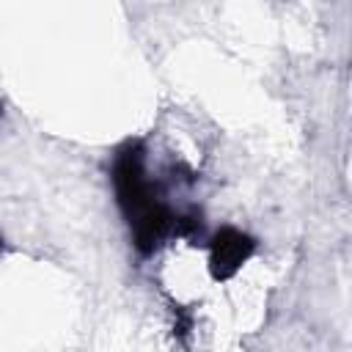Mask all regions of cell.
Returning a JSON list of instances; mask_svg holds the SVG:
<instances>
[{"label": "cell", "instance_id": "6da1fadb", "mask_svg": "<svg viewBox=\"0 0 352 352\" xmlns=\"http://www.w3.org/2000/svg\"><path fill=\"white\" fill-rule=\"evenodd\" d=\"M110 184L116 206L129 228V242L140 258L154 256L173 239L176 206H170L160 179L148 170V148L140 138H126L110 157Z\"/></svg>", "mask_w": 352, "mask_h": 352}, {"label": "cell", "instance_id": "7a4b0ae2", "mask_svg": "<svg viewBox=\"0 0 352 352\" xmlns=\"http://www.w3.org/2000/svg\"><path fill=\"white\" fill-rule=\"evenodd\" d=\"M258 250V239L236 226H220L206 239V267L212 280H231Z\"/></svg>", "mask_w": 352, "mask_h": 352}, {"label": "cell", "instance_id": "3957f363", "mask_svg": "<svg viewBox=\"0 0 352 352\" xmlns=\"http://www.w3.org/2000/svg\"><path fill=\"white\" fill-rule=\"evenodd\" d=\"M173 336H176L182 344L190 341V336H192V314H187V311H182V308L173 311Z\"/></svg>", "mask_w": 352, "mask_h": 352}, {"label": "cell", "instance_id": "277c9868", "mask_svg": "<svg viewBox=\"0 0 352 352\" xmlns=\"http://www.w3.org/2000/svg\"><path fill=\"white\" fill-rule=\"evenodd\" d=\"M3 250H6V239H3V234H0V256H3Z\"/></svg>", "mask_w": 352, "mask_h": 352}, {"label": "cell", "instance_id": "5b68a950", "mask_svg": "<svg viewBox=\"0 0 352 352\" xmlns=\"http://www.w3.org/2000/svg\"><path fill=\"white\" fill-rule=\"evenodd\" d=\"M3 116H6V104L0 102V118H3Z\"/></svg>", "mask_w": 352, "mask_h": 352}]
</instances>
